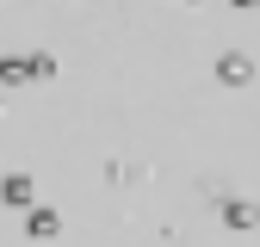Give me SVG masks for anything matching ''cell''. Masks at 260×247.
<instances>
[{"instance_id":"3957f363","label":"cell","mask_w":260,"mask_h":247,"mask_svg":"<svg viewBox=\"0 0 260 247\" xmlns=\"http://www.w3.org/2000/svg\"><path fill=\"white\" fill-rule=\"evenodd\" d=\"M56 229H62L56 210H31V241H56Z\"/></svg>"},{"instance_id":"6da1fadb","label":"cell","mask_w":260,"mask_h":247,"mask_svg":"<svg viewBox=\"0 0 260 247\" xmlns=\"http://www.w3.org/2000/svg\"><path fill=\"white\" fill-rule=\"evenodd\" d=\"M217 80H223V87H248V80H254V62H248L242 50H230V56H217Z\"/></svg>"},{"instance_id":"5b68a950","label":"cell","mask_w":260,"mask_h":247,"mask_svg":"<svg viewBox=\"0 0 260 247\" xmlns=\"http://www.w3.org/2000/svg\"><path fill=\"white\" fill-rule=\"evenodd\" d=\"M236 7H242V13H254V7H260V0H236Z\"/></svg>"},{"instance_id":"7a4b0ae2","label":"cell","mask_w":260,"mask_h":247,"mask_svg":"<svg viewBox=\"0 0 260 247\" xmlns=\"http://www.w3.org/2000/svg\"><path fill=\"white\" fill-rule=\"evenodd\" d=\"M0 198H7L13 210H25L31 198H38V185H31V173H7V179H0Z\"/></svg>"},{"instance_id":"277c9868","label":"cell","mask_w":260,"mask_h":247,"mask_svg":"<svg viewBox=\"0 0 260 247\" xmlns=\"http://www.w3.org/2000/svg\"><path fill=\"white\" fill-rule=\"evenodd\" d=\"M223 223H236V229H254V223H260V210H254V204H223Z\"/></svg>"}]
</instances>
